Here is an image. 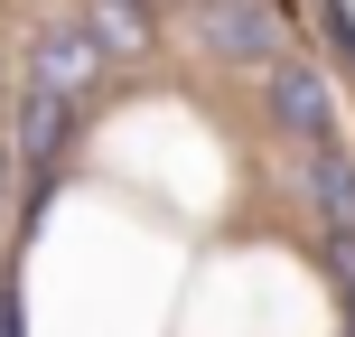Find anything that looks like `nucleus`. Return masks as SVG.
<instances>
[{
  "label": "nucleus",
  "mask_w": 355,
  "mask_h": 337,
  "mask_svg": "<svg viewBox=\"0 0 355 337\" xmlns=\"http://www.w3.org/2000/svg\"><path fill=\"white\" fill-rule=\"evenodd\" d=\"M196 28H206L215 47H234V56H271V19L252 10V0H196Z\"/></svg>",
  "instance_id": "1"
},
{
  "label": "nucleus",
  "mask_w": 355,
  "mask_h": 337,
  "mask_svg": "<svg viewBox=\"0 0 355 337\" xmlns=\"http://www.w3.org/2000/svg\"><path fill=\"white\" fill-rule=\"evenodd\" d=\"M112 10H141V0H112Z\"/></svg>",
  "instance_id": "2"
}]
</instances>
